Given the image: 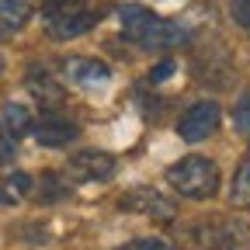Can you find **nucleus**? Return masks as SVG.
Masks as SVG:
<instances>
[{"instance_id":"f257e3e1","label":"nucleus","mask_w":250,"mask_h":250,"mask_svg":"<svg viewBox=\"0 0 250 250\" xmlns=\"http://www.w3.org/2000/svg\"><path fill=\"white\" fill-rule=\"evenodd\" d=\"M118 21H122L125 39H132L139 49H149V52L153 49H174V45L188 42L184 24L164 21V18H156L149 7H139V4H122L118 7Z\"/></svg>"},{"instance_id":"f03ea898","label":"nucleus","mask_w":250,"mask_h":250,"mask_svg":"<svg viewBox=\"0 0 250 250\" xmlns=\"http://www.w3.org/2000/svg\"><path fill=\"white\" fill-rule=\"evenodd\" d=\"M42 21H45V31L52 39L66 42V39L87 35V31L101 21V11L94 7L90 0H49Z\"/></svg>"},{"instance_id":"7ed1b4c3","label":"nucleus","mask_w":250,"mask_h":250,"mask_svg":"<svg viewBox=\"0 0 250 250\" xmlns=\"http://www.w3.org/2000/svg\"><path fill=\"white\" fill-rule=\"evenodd\" d=\"M167 181L177 195L205 202L219 191V167L208 160V156H184L167 170Z\"/></svg>"},{"instance_id":"20e7f679","label":"nucleus","mask_w":250,"mask_h":250,"mask_svg":"<svg viewBox=\"0 0 250 250\" xmlns=\"http://www.w3.org/2000/svg\"><path fill=\"white\" fill-rule=\"evenodd\" d=\"M191 66H195L191 70L195 80L205 83V87H215V90H223L233 80V56H229V49L219 42V39H208L205 45L195 49Z\"/></svg>"},{"instance_id":"39448f33","label":"nucleus","mask_w":250,"mask_h":250,"mask_svg":"<svg viewBox=\"0 0 250 250\" xmlns=\"http://www.w3.org/2000/svg\"><path fill=\"white\" fill-rule=\"evenodd\" d=\"M118 208L122 212H136V215H149L156 223H170L177 215V205L167 195H160L156 188H132V191H125L118 198Z\"/></svg>"},{"instance_id":"423d86ee","label":"nucleus","mask_w":250,"mask_h":250,"mask_svg":"<svg viewBox=\"0 0 250 250\" xmlns=\"http://www.w3.org/2000/svg\"><path fill=\"white\" fill-rule=\"evenodd\" d=\"M219 118H223V111H219L215 101H198V104H191V108L181 115L177 132H181L184 143H205L219 129Z\"/></svg>"},{"instance_id":"0eeeda50","label":"nucleus","mask_w":250,"mask_h":250,"mask_svg":"<svg viewBox=\"0 0 250 250\" xmlns=\"http://www.w3.org/2000/svg\"><path fill=\"white\" fill-rule=\"evenodd\" d=\"M24 87H28V94L35 98L42 108H62V101H66V90H62V83L45 70V66H31L28 70V77H24Z\"/></svg>"},{"instance_id":"6e6552de","label":"nucleus","mask_w":250,"mask_h":250,"mask_svg":"<svg viewBox=\"0 0 250 250\" xmlns=\"http://www.w3.org/2000/svg\"><path fill=\"white\" fill-rule=\"evenodd\" d=\"M115 156L104 153V149H80L70 156V170L80 177V181H108L115 174Z\"/></svg>"},{"instance_id":"1a4fd4ad","label":"nucleus","mask_w":250,"mask_h":250,"mask_svg":"<svg viewBox=\"0 0 250 250\" xmlns=\"http://www.w3.org/2000/svg\"><path fill=\"white\" fill-rule=\"evenodd\" d=\"M62 70H66V77H70V80H77V83H83V87L108 83V80H111L108 62H101V59H90V56H70L66 62H62Z\"/></svg>"},{"instance_id":"9d476101","label":"nucleus","mask_w":250,"mask_h":250,"mask_svg":"<svg viewBox=\"0 0 250 250\" xmlns=\"http://www.w3.org/2000/svg\"><path fill=\"white\" fill-rule=\"evenodd\" d=\"M31 136H35L42 146H66V143H73L77 136H80V129L73 122H66V118H42V122H35L31 125Z\"/></svg>"},{"instance_id":"9b49d317","label":"nucleus","mask_w":250,"mask_h":250,"mask_svg":"<svg viewBox=\"0 0 250 250\" xmlns=\"http://www.w3.org/2000/svg\"><path fill=\"white\" fill-rule=\"evenodd\" d=\"M215 250H250V226L240 219H223L212 229V243Z\"/></svg>"},{"instance_id":"f8f14e48","label":"nucleus","mask_w":250,"mask_h":250,"mask_svg":"<svg viewBox=\"0 0 250 250\" xmlns=\"http://www.w3.org/2000/svg\"><path fill=\"white\" fill-rule=\"evenodd\" d=\"M28 14H31L28 0H0V31H4V35L21 31L24 21H28Z\"/></svg>"},{"instance_id":"ddd939ff","label":"nucleus","mask_w":250,"mask_h":250,"mask_svg":"<svg viewBox=\"0 0 250 250\" xmlns=\"http://www.w3.org/2000/svg\"><path fill=\"white\" fill-rule=\"evenodd\" d=\"M31 188H35V181H31L28 174H11L4 184H0V202H4V205H14V202H21L24 195H31Z\"/></svg>"},{"instance_id":"4468645a","label":"nucleus","mask_w":250,"mask_h":250,"mask_svg":"<svg viewBox=\"0 0 250 250\" xmlns=\"http://www.w3.org/2000/svg\"><path fill=\"white\" fill-rule=\"evenodd\" d=\"M229 198H233V205L236 208H250V156L236 167V174H233V191H229Z\"/></svg>"},{"instance_id":"2eb2a0df","label":"nucleus","mask_w":250,"mask_h":250,"mask_svg":"<svg viewBox=\"0 0 250 250\" xmlns=\"http://www.w3.org/2000/svg\"><path fill=\"white\" fill-rule=\"evenodd\" d=\"M4 125H7V132L11 136H24V132H31V111L24 108V104H7L4 108Z\"/></svg>"},{"instance_id":"dca6fc26","label":"nucleus","mask_w":250,"mask_h":250,"mask_svg":"<svg viewBox=\"0 0 250 250\" xmlns=\"http://www.w3.org/2000/svg\"><path fill=\"white\" fill-rule=\"evenodd\" d=\"M66 195H70V184H62V177H56V174H45L42 177V191H39L42 202H59V198H66Z\"/></svg>"},{"instance_id":"f3484780","label":"nucleus","mask_w":250,"mask_h":250,"mask_svg":"<svg viewBox=\"0 0 250 250\" xmlns=\"http://www.w3.org/2000/svg\"><path fill=\"white\" fill-rule=\"evenodd\" d=\"M18 233H21V240L24 243H49V229L42 226V223H24V226H18Z\"/></svg>"},{"instance_id":"a211bd4d","label":"nucleus","mask_w":250,"mask_h":250,"mask_svg":"<svg viewBox=\"0 0 250 250\" xmlns=\"http://www.w3.org/2000/svg\"><path fill=\"white\" fill-rule=\"evenodd\" d=\"M118 250H174L167 240H160V236H139V240H132V243H125V247H118Z\"/></svg>"},{"instance_id":"6ab92c4d","label":"nucleus","mask_w":250,"mask_h":250,"mask_svg":"<svg viewBox=\"0 0 250 250\" xmlns=\"http://www.w3.org/2000/svg\"><path fill=\"white\" fill-rule=\"evenodd\" d=\"M233 122H236V129H240V132L250 136V94H243V98L236 101V108H233Z\"/></svg>"},{"instance_id":"aec40b11","label":"nucleus","mask_w":250,"mask_h":250,"mask_svg":"<svg viewBox=\"0 0 250 250\" xmlns=\"http://www.w3.org/2000/svg\"><path fill=\"white\" fill-rule=\"evenodd\" d=\"M229 14L240 28H250V0H229Z\"/></svg>"},{"instance_id":"412c9836","label":"nucleus","mask_w":250,"mask_h":250,"mask_svg":"<svg viewBox=\"0 0 250 250\" xmlns=\"http://www.w3.org/2000/svg\"><path fill=\"white\" fill-rule=\"evenodd\" d=\"M174 59H164V62H156L153 66V73H149V83H160V80H167V77H174Z\"/></svg>"},{"instance_id":"4be33fe9","label":"nucleus","mask_w":250,"mask_h":250,"mask_svg":"<svg viewBox=\"0 0 250 250\" xmlns=\"http://www.w3.org/2000/svg\"><path fill=\"white\" fill-rule=\"evenodd\" d=\"M7 160H14V143L0 136V164H7Z\"/></svg>"},{"instance_id":"5701e85b","label":"nucleus","mask_w":250,"mask_h":250,"mask_svg":"<svg viewBox=\"0 0 250 250\" xmlns=\"http://www.w3.org/2000/svg\"><path fill=\"white\" fill-rule=\"evenodd\" d=\"M0 73H4V59H0Z\"/></svg>"}]
</instances>
